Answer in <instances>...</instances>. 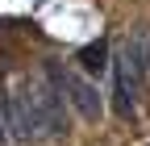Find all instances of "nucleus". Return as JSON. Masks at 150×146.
I'll use <instances>...</instances> for the list:
<instances>
[{
	"label": "nucleus",
	"instance_id": "39448f33",
	"mask_svg": "<svg viewBox=\"0 0 150 146\" xmlns=\"http://www.w3.org/2000/svg\"><path fill=\"white\" fill-rule=\"evenodd\" d=\"M121 50L129 54V63L138 67V75H142V79H150V29L142 25V29H138V33H134V38H129Z\"/></svg>",
	"mask_w": 150,
	"mask_h": 146
},
{
	"label": "nucleus",
	"instance_id": "f257e3e1",
	"mask_svg": "<svg viewBox=\"0 0 150 146\" xmlns=\"http://www.w3.org/2000/svg\"><path fill=\"white\" fill-rule=\"evenodd\" d=\"M0 108H4L8 142H46L67 130V100H63V88L50 75L21 79L17 92L0 96Z\"/></svg>",
	"mask_w": 150,
	"mask_h": 146
},
{
	"label": "nucleus",
	"instance_id": "20e7f679",
	"mask_svg": "<svg viewBox=\"0 0 150 146\" xmlns=\"http://www.w3.org/2000/svg\"><path fill=\"white\" fill-rule=\"evenodd\" d=\"M108 42H88V46H79V54H75V63H79V71L88 79H100V75H108Z\"/></svg>",
	"mask_w": 150,
	"mask_h": 146
},
{
	"label": "nucleus",
	"instance_id": "423d86ee",
	"mask_svg": "<svg viewBox=\"0 0 150 146\" xmlns=\"http://www.w3.org/2000/svg\"><path fill=\"white\" fill-rule=\"evenodd\" d=\"M0 146H8V125H4V108H0Z\"/></svg>",
	"mask_w": 150,
	"mask_h": 146
},
{
	"label": "nucleus",
	"instance_id": "7ed1b4c3",
	"mask_svg": "<svg viewBox=\"0 0 150 146\" xmlns=\"http://www.w3.org/2000/svg\"><path fill=\"white\" fill-rule=\"evenodd\" d=\"M108 71H112V104H117V113H134L138 108V92H142V75H138V67L129 63V54L121 50V54H112L108 59Z\"/></svg>",
	"mask_w": 150,
	"mask_h": 146
},
{
	"label": "nucleus",
	"instance_id": "f03ea898",
	"mask_svg": "<svg viewBox=\"0 0 150 146\" xmlns=\"http://www.w3.org/2000/svg\"><path fill=\"white\" fill-rule=\"evenodd\" d=\"M50 79L63 88V100H71L75 113H79L83 121H100V117H104V96H100V88L92 84L88 75H79V71H59V67H54Z\"/></svg>",
	"mask_w": 150,
	"mask_h": 146
}]
</instances>
